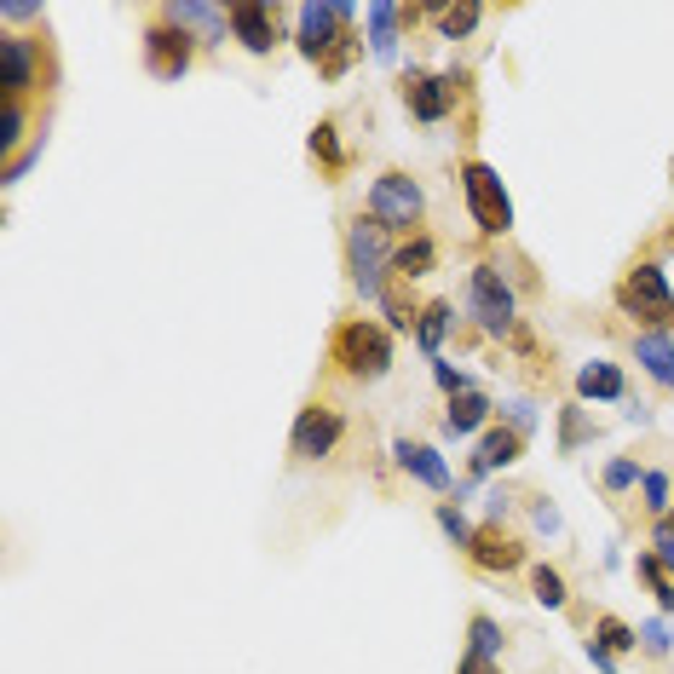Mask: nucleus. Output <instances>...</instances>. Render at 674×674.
Masks as SVG:
<instances>
[{
	"label": "nucleus",
	"instance_id": "obj_1",
	"mask_svg": "<svg viewBox=\"0 0 674 674\" xmlns=\"http://www.w3.org/2000/svg\"><path fill=\"white\" fill-rule=\"evenodd\" d=\"M392 231L375 219V214H358L346 225V272H352V289L363 300H381L392 289Z\"/></svg>",
	"mask_w": 674,
	"mask_h": 674
},
{
	"label": "nucleus",
	"instance_id": "obj_2",
	"mask_svg": "<svg viewBox=\"0 0 674 674\" xmlns=\"http://www.w3.org/2000/svg\"><path fill=\"white\" fill-rule=\"evenodd\" d=\"M329 358L334 369H341L346 381H381L387 369H392V334L375 323V318H346L341 329H334V341H329Z\"/></svg>",
	"mask_w": 674,
	"mask_h": 674
},
{
	"label": "nucleus",
	"instance_id": "obj_3",
	"mask_svg": "<svg viewBox=\"0 0 674 674\" xmlns=\"http://www.w3.org/2000/svg\"><path fill=\"white\" fill-rule=\"evenodd\" d=\"M617 312L634 323H652V329H674V289L663 277V265H652V260L634 265L617 283Z\"/></svg>",
	"mask_w": 674,
	"mask_h": 674
},
{
	"label": "nucleus",
	"instance_id": "obj_4",
	"mask_svg": "<svg viewBox=\"0 0 674 674\" xmlns=\"http://www.w3.org/2000/svg\"><path fill=\"white\" fill-rule=\"evenodd\" d=\"M467 306H473L479 329L496 334V341H514L519 334V306H514V289L501 277V265H473V277H467Z\"/></svg>",
	"mask_w": 674,
	"mask_h": 674
},
{
	"label": "nucleus",
	"instance_id": "obj_5",
	"mask_svg": "<svg viewBox=\"0 0 674 674\" xmlns=\"http://www.w3.org/2000/svg\"><path fill=\"white\" fill-rule=\"evenodd\" d=\"M369 214H375L392 237H416V225L427 214V196L410 174H398V167H387V174L369 185Z\"/></svg>",
	"mask_w": 674,
	"mask_h": 674
},
{
	"label": "nucleus",
	"instance_id": "obj_6",
	"mask_svg": "<svg viewBox=\"0 0 674 674\" xmlns=\"http://www.w3.org/2000/svg\"><path fill=\"white\" fill-rule=\"evenodd\" d=\"M461 191H467V208H473V225L485 231V237H508V231H514V202H508V191H501L496 167L467 162L461 167Z\"/></svg>",
	"mask_w": 674,
	"mask_h": 674
},
{
	"label": "nucleus",
	"instance_id": "obj_7",
	"mask_svg": "<svg viewBox=\"0 0 674 674\" xmlns=\"http://www.w3.org/2000/svg\"><path fill=\"white\" fill-rule=\"evenodd\" d=\"M467 70H445V76H427V70H403V105H410L416 121H445L456 110V98L467 92Z\"/></svg>",
	"mask_w": 674,
	"mask_h": 674
},
{
	"label": "nucleus",
	"instance_id": "obj_8",
	"mask_svg": "<svg viewBox=\"0 0 674 674\" xmlns=\"http://www.w3.org/2000/svg\"><path fill=\"white\" fill-rule=\"evenodd\" d=\"M36 87H41V41L7 29V36H0V98H18L23 105Z\"/></svg>",
	"mask_w": 674,
	"mask_h": 674
},
{
	"label": "nucleus",
	"instance_id": "obj_9",
	"mask_svg": "<svg viewBox=\"0 0 674 674\" xmlns=\"http://www.w3.org/2000/svg\"><path fill=\"white\" fill-rule=\"evenodd\" d=\"M191 58H196V36H185L179 23H167V18L156 12V23L145 29V70H150L156 81H179V76L191 70Z\"/></svg>",
	"mask_w": 674,
	"mask_h": 674
},
{
	"label": "nucleus",
	"instance_id": "obj_10",
	"mask_svg": "<svg viewBox=\"0 0 674 674\" xmlns=\"http://www.w3.org/2000/svg\"><path fill=\"white\" fill-rule=\"evenodd\" d=\"M467 559H473V570H485V577H508V570L525 565V543L501 530V519H490V525L473 530V543H467Z\"/></svg>",
	"mask_w": 674,
	"mask_h": 674
},
{
	"label": "nucleus",
	"instance_id": "obj_11",
	"mask_svg": "<svg viewBox=\"0 0 674 674\" xmlns=\"http://www.w3.org/2000/svg\"><path fill=\"white\" fill-rule=\"evenodd\" d=\"M341 438H346V416L329 410V403H306L300 421H294V456L318 461V456H329L334 445H341Z\"/></svg>",
	"mask_w": 674,
	"mask_h": 674
},
{
	"label": "nucleus",
	"instance_id": "obj_12",
	"mask_svg": "<svg viewBox=\"0 0 674 674\" xmlns=\"http://www.w3.org/2000/svg\"><path fill=\"white\" fill-rule=\"evenodd\" d=\"M231 36H237L248 52H272L283 36H277V7H265V0H231Z\"/></svg>",
	"mask_w": 674,
	"mask_h": 674
},
{
	"label": "nucleus",
	"instance_id": "obj_13",
	"mask_svg": "<svg viewBox=\"0 0 674 674\" xmlns=\"http://www.w3.org/2000/svg\"><path fill=\"white\" fill-rule=\"evenodd\" d=\"M167 23H179L185 36H196L202 47H219L225 29H231V12L225 7H202V0H174V7H162Z\"/></svg>",
	"mask_w": 674,
	"mask_h": 674
},
{
	"label": "nucleus",
	"instance_id": "obj_14",
	"mask_svg": "<svg viewBox=\"0 0 674 674\" xmlns=\"http://www.w3.org/2000/svg\"><path fill=\"white\" fill-rule=\"evenodd\" d=\"M392 456H398V467H403V473H410V479H421L427 490H450V467L438 461V450H432V445H416V438H398V445H392Z\"/></svg>",
	"mask_w": 674,
	"mask_h": 674
},
{
	"label": "nucleus",
	"instance_id": "obj_15",
	"mask_svg": "<svg viewBox=\"0 0 674 674\" xmlns=\"http://www.w3.org/2000/svg\"><path fill=\"white\" fill-rule=\"evenodd\" d=\"M634 358L663 392H674V329H646L634 341Z\"/></svg>",
	"mask_w": 674,
	"mask_h": 674
},
{
	"label": "nucleus",
	"instance_id": "obj_16",
	"mask_svg": "<svg viewBox=\"0 0 674 674\" xmlns=\"http://www.w3.org/2000/svg\"><path fill=\"white\" fill-rule=\"evenodd\" d=\"M519 450H525V438H519L514 427H490V432L479 438V456H473V479L496 473V467H514V461H519Z\"/></svg>",
	"mask_w": 674,
	"mask_h": 674
},
{
	"label": "nucleus",
	"instance_id": "obj_17",
	"mask_svg": "<svg viewBox=\"0 0 674 674\" xmlns=\"http://www.w3.org/2000/svg\"><path fill=\"white\" fill-rule=\"evenodd\" d=\"M438 265V243L427 237V231H416V237H403L398 243V254H392V277L398 283H416V277H427Z\"/></svg>",
	"mask_w": 674,
	"mask_h": 674
},
{
	"label": "nucleus",
	"instance_id": "obj_18",
	"mask_svg": "<svg viewBox=\"0 0 674 674\" xmlns=\"http://www.w3.org/2000/svg\"><path fill=\"white\" fill-rule=\"evenodd\" d=\"M485 421H490V398H485V392H456V398H450V416H445V432H450V438L479 432Z\"/></svg>",
	"mask_w": 674,
	"mask_h": 674
},
{
	"label": "nucleus",
	"instance_id": "obj_19",
	"mask_svg": "<svg viewBox=\"0 0 674 674\" xmlns=\"http://www.w3.org/2000/svg\"><path fill=\"white\" fill-rule=\"evenodd\" d=\"M398 23H403V7H392V0H375V7H369V47H375V58L398 52Z\"/></svg>",
	"mask_w": 674,
	"mask_h": 674
},
{
	"label": "nucleus",
	"instance_id": "obj_20",
	"mask_svg": "<svg viewBox=\"0 0 674 674\" xmlns=\"http://www.w3.org/2000/svg\"><path fill=\"white\" fill-rule=\"evenodd\" d=\"M628 381H623V369L617 363H583L577 369V398H623Z\"/></svg>",
	"mask_w": 674,
	"mask_h": 674
},
{
	"label": "nucleus",
	"instance_id": "obj_21",
	"mask_svg": "<svg viewBox=\"0 0 674 674\" xmlns=\"http://www.w3.org/2000/svg\"><path fill=\"white\" fill-rule=\"evenodd\" d=\"M427 18L438 23V36H445V41H461V36H473V29H479L485 7H473V0H461V7H427Z\"/></svg>",
	"mask_w": 674,
	"mask_h": 674
},
{
	"label": "nucleus",
	"instance_id": "obj_22",
	"mask_svg": "<svg viewBox=\"0 0 674 674\" xmlns=\"http://www.w3.org/2000/svg\"><path fill=\"white\" fill-rule=\"evenodd\" d=\"M23 133H29V110L18 105V98H0V156L7 162H18Z\"/></svg>",
	"mask_w": 674,
	"mask_h": 674
},
{
	"label": "nucleus",
	"instance_id": "obj_23",
	"mask_svg": "<svg viewBox=\"0 0 674 674\" xmlns=\"http://www.w3.org/2000/svg\"><path fill=\"white\" fill-rule=\"evenodd\" d=\"M445 334H450V300H432V306H421V323H416V341L427 352L445 346Z\"/></svg>",
	"mask_w": 674,
	"mask_h": 674
},
{
	"label": "nucleus",
	"instance_id": "obj_24",
	"mask_svg": "<svg viewBox=\"0 0 674 674\" xmlns=\"http://www.w3.org/2000/svg\"><path fill=\"white\" fill-rule=\"evenodd\" d=\"M312 156L329 167V174H341V167H346V150H341V133H334V121H318L312 127Z\"/></svg>",
	"mask_w": 674,
	"mask_h": 674
},
{
	"label": "nucleus",
	"instance_id": "obj_25",
	"mask_svg": "<svg viewBox=\"0 0 674 674\" xmlns=\"http://www.w3.org/2000/svg\"><path fill=\"white\" fill-rule=\"evenodd\" d=\"M594 639L617 657V652H634V646H639V628H628L623 617H599V623H594Z\"/></svg>",
	"mask_w": 674,
	"mask_h": 674
},
{
	"label": "nucleus",
	"instance_id": "obj_26",
	"mask_svg": "<svg viewBox=\"0 0 674 674\" xmlns=\"http://www.w3.org/2000/svg\"><path fill=\"white\" fill-rule=\"evenodd\" d=\"M530 594H536V599H543V605H548V612H559V605L570 599V594H565V577H559V570H554V565H536V570H530Z\"/></svg>",
	"mask_w": 674,
	"mask_h": 674
},
{
	"label": "nucleus",
	"instance_id": "obj_27",
	"mask_svg": "<svg viewBox=\"0 0 674 674\" xmlns=\"http://www.w3.org/2000/svg\"><path fill=\"white\" fill-rule=\"evenodd\" d=\"M381 306H387L392 329H416V323H421V306H416L410 294H403V283H398V277H392V289L381 294Z\"/></svg>",
	"mask_w": 674,
	"mask_h": 674
},
{
	"label": "nucleus",
	"instance_id": "obj_28",
	"mask_svg": "<svg viewBox=\"0 0 674 674\" xmlns=\"http://www.w3.org/2000/svg\"><path fill=\"white\" fill-rule=\"evenodd\" d=\"M588 438H594V427L583 416V403H565L559 410V450H577V445H588Z\"/></svg>",
	"mask_w": 674,
	"mask_h": 674
},
{
	"label": "nucleus",
	"instance_id": "obj_29",
	"mask_svg": "<svg viewBox=\"0 0 674 674\" xmlns=\"http://www.w3.org/2000/svg\"><path fill=\"white\" fill-rule=\"evenodd\" d=\"M639 577H646V588L657 594L663 612H674V583H668V570L657 565V554H639Z\"/></svg>",
	"mask_w": 674,
	"mask_h": 674
},
{
	"label": "nucleus",
	"instance_id": "obj_30",
	"mask_svg": "<svg viewBox=\"0 0 674 674\" xmlns=\"http://www.w3.org/2000/svg\"><path fill=\"white\" fill-rule=\"evenodd\" d=\"M467 634H473V646H467L473 657H496V652H501V628H496V617H473V623H467Z\"/></svg>",
	"mask_w": 674,
	"mask_h": 674
},
{
	"label": "nucleus",
	"instance_id": "obj_31",
	"mask_svg": "<svg viewBox=\"0 0 674 674\" xmlns=\"http://www.w3.org/2000/svg\"><path fill=\"white\" fill-rule=\"evenodd\" d=\"M438 530H445L456 548H467V543H473V525H467V519L450 508V501H438Z\"/></svg>",
	"mask_w": 674,
	"mask_h": 674
},
{
	"label": "nucleus",
	"instance_id": "obj_32",
	"mask_svg": "<svg viewBox=\"0 0 674 674\" xmlns=\"http://www.w3.org/2000/svg\"><path fill=\"white\" fill-rule=\"evenodd\" d=\"M501 416H508V427H514L519 438H530V432H536V403H530V398H514V403H501Z\"/></svg>",
	"mask_w": 674,
	"mask_h": 674
},
{
	"label": "nucleus",
	"instance_id": "obj_33",
	"mask_svg": "<svg viewBox=\"0 0 674 674\" xmlns=\"http://www.w3.org/2000/svg\"><path fill=\"white\" fill-rule=\"evenodd\" d=\"M639 485H646V508L663 519V514H668V473H646Z\"/></svg>",
	"mask_w": 674,
	"mask_h": 674
},
{
	"label": "nucleus",
	"instance_id": "obj_34",
	"mask_svg": "<svg viewBox=\"0 0 674 674\" xmlns=\"http://www.w3.org/2000/svg\"><path fill=\"white\" fill-rule=\"evenodd\" d=\"M668 639H674L668 623H646V628H639V646H646L652 657H668Z\"/></svg>",
	"mask_w": 674,
	"mask_h": 674
},
{
	"label": "nucleus",
	"instance_id": "obj_35",
	"mask_svg": "<svg viewBox=\"0 0 674 674\" xmlns=\"http://www.w3.org/2000/svg\"><path fill=\"white\" fill-rule=\"evenodd\" d=\"M634 479H646L634 461H612V467H605V490H628Z\"/></svg>",
	"mask_w": 674,
	"mask_h": 674
},
{
	"label": "nucleus",
	"instance_id": "obj_36",
	"mask_svg": "<svg viewBox=\"0 0 674 674\" xmlns=\"http://www.w3.org/2000/svg\"><path fill=\"white\" fill-rule=\"evenodd\" d=\"M432 381H438V387H445L450 398H456V392H473V381H467V375H456V369H450V363H432Z\"/></svg>",
	"mask_w": 674,
	"mask_h": 674
},
{
	"label": "nucleus",
	"instance_id": "obj_37",
	"mask_svg": "<svg viewBox=\"0 0 674 674\" xmlns=\"http://www.w3.org/2000/svg\"><path fill=\"white\" fill-rule=\"evenodd\" d=\"M0 18H7V23H29V18H41V7H23V0H0Z\"/></svg>",
	"mask_w": 674,
	"mask_h": 674
},
{
	"label": "nucleus",
	"instance_id": "obj_38",
	"mask_svg": "<svg viewBox=\"0 0 674 674\" xmlns=\"http://www.w3.org/2000/svg\"><path fill=\"white\" fill-rule=\"evenodd\" d=\"M530 519H536V530H548V536H559V514L548 508V501H530Z\"/></svg>",
	"mask_w": 674,
	"mask_h": 674
},
{
	"label": "nucleus",
	"instance_id": "obj_39",
	"mask_svg": "<svg viewBox=\"0 0 674 674\" xmlns=\"http://www.w3.org/2000/svg\"><path fill=\"white\" fill-rule=\"evenodd\" d=\"M588 657H594V668H605V674H612V668H617V657H612V652H605V646H599V639H588Z\"/></svg>",
	"mask_w": 674,
	"mask_h": 674
},
{
	"label": "nucleus",
	"instance_id": "obj_40",
	"mask_svg": "<svg viewBox=\"0 0 674 674\" xmlns=\"http://www.w3.org/2000/svg\"><path fill=\"white\" fill-rule=\"evenodd\" d=\"M657 565L668 570V583H674V543H668V536H657Z\"/></svg>",
	"mask_w": 674,
	"mask_h": 674
},
{
	"label": "nucleus",
	"instance_id": "obj_41",
	"mask_svg": "<svg viewBox=\"0 0 674 674\" xmlns=\"http://www.w3.org/2000/svg\"><path fill=\"white\" fill-rule=\"evenodd\" d=\"M461 674H496V668H490V657H473V652H467V657H461Z\"/></svg>",
	"mask_w": 674,
	"mask_h": 674
},
{
	"label": "nucleus",
	"instance_id": "obj_42",
	"mask_svg": "<svg viewBox=\"0 0 674 674\" xmlns=\"http://www.w3.org/2000/svg\"><path fill=\"white\" fill-rule=\"evenodd\" d=\"M657 536H668V543H674V508H668V514L657 519Z\"/></svg>",
	"mask_w": 674,
	"mask_h": 674
},
{
	"label": "nucleus",
	"instance_id": "obj_43",
	"mask_svg": "<svg viewBox=\"0 0 674 674\" xmlns=\"http://www.w3.org/2000/svg\"><path fill=\"white\" fill-rule=\"evenodd\" d=\"M668 243H674V225H668Z\"/></svg>",
	"mask_w": 674,
	"mask_h": 674
}]
</instances>
